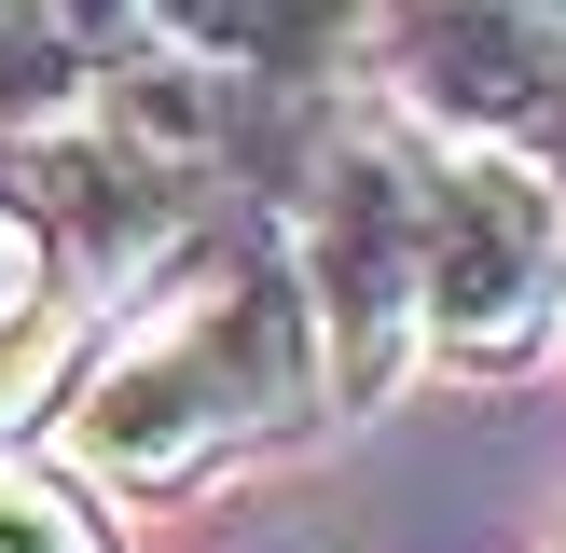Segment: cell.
I'll return each mask as SVG.
<instances>
[{
	"instance_id": "1",
	"label": "cell",
	"mask_w": 566,
	"mask_h": 553,
	"mask_svg": "<svg viewBox=\"0 0 566 553\" xmlns=\"http://www.w3.org/2000/svg\"><path fill=\"white\" fill-rule=\"evenodd\" d=\"M318 415H332V346L304 263L263 208H235L153 276V304L70 387V470L97 498H193L235 457L304 442Z\"/></svg>"
},
{
	"instance_id": "4",
	"label": "cell",
	"mask_w": 566,
	"mask_h": 553,
	"mask_svg": "<svg viewBox=\"0 0 566 553\" xmlns=\"http://www.w3.org/2000/svg\"><path fill=\"white\" fill-rule=\"evenodd\" d=\"M387 83L442 153H512L566 180V0H401Z\"/></svg>"
},
{
	"instance_id": "3",
	"label": "cell",
	"mask_w": 566,
	"mask_h": 553,
	"mask_svg": "<svg viewBox=\"0 0 566 553\" xmlns=\"http://www.w3.org/2000/svg\"><path fill=\"white\" fill-rule=\"evenodd\" d=\"M566 332V180L512 153H442L429 180V359L525 374Z\"/></svg>"
},
{
	"instance_id": "9",
	"label": "cell",
	"mask_w": 566,
	"mask_h": 553,
	"mask_svg": "<svg viewBox=\"0 0 566 553\" xmlns=\"http://www.w3.org/2000/svg\"><path fill=\"white\" fill-rule=\"evenodd\" d=\"M55 14L83 28L97 55H138V28H153V0H55Z\"/></svg>"
},
{
	"instance_id": "7",
	"label": "cell",
	"mask_w": 566,
	"mask_h": 553,
	"mask_svg": "<svg viewBox=\"0 0 566 553\" xmlns=\"http://www.w3.org/2000/svg\"><path fill=\"white\" fill-rule=\"evenodd\" d=\"M0 553H111V498L70 457H14L0 442Z\"/></svg>"
},
{
	"instance_id": "5",
	"label": "cell",
	"mask_w": 566,
	"mask_h": 553,
	"mask_svg": "<svg viewBox=\"0 0 566 553\" xmlns=\"http://www.w3.org/2000/svg\"><path fill=\"white\" fill-rule=\"evenodd\" d=\"M387 28H401V0H153V28H138V42L180 55V70L249 83V97L346 111L359 83L387 70Z\"/></svg>"
},
{
	"instance_id": "6",
	"label": "cell",
	"mask_w": 566,
	"mask_h": 553,
	"mask_svg": "<svg viewBox=\"0 0 566 553\" xmlns=\"http://www.w3.org/2000/svg\"><path fill=\"white\" fill-rule=\"evenodd\" d=\"M97 83H111V55L55 0H0V138H70L97 111Z\"/></svg>"
},
{
	"instance_id": "8",
	"label": "cell",
	"mask_w": 566,
	"mask_h": 553,
	"mask_svg": "<svg viewBox=\"0 0 566 553\" xmlns=\"http://www.w3.org/2000/svg\"><path fill=\"white\" fill-rule=\"evenodd\" d=\"M55 291H70V249H55V236H42V208L0 180V346H14V332L42 319Z\"/></svg>"
},
{
	"instance_id": "2",
	"label": "cell",
	"mask_w": 566,
	"mask_h": 553,
	"mask_svg": "<svg viewBox=\"0 0 566 553\" xmlns=\"http://www.w3.org/2000/svg\"><path fill=\"white\" fill-rule=\"evenodd\" d=\"M429 180H442L429 125L346 111L304 166V194L276 208L304 304H318V346H332V415H374L429 359Z\"/></svg>"
}]
</instances>
